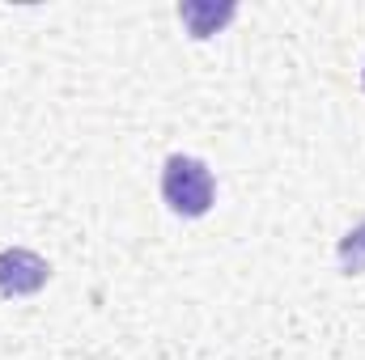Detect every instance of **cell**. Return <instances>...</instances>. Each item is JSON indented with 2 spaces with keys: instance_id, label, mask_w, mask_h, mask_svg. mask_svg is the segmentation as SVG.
Wrapping results in <instances>:
<instances>
[{
  "instance_id": "1",
  "label": "cell",
  "mask_w": 365,
  "mask_h": 360,
  "mask_svg": "<svg viewBox=\"0 0 365 360\" xmlns=\"http://www.w3.org/2000/svg\"><path fill=\"white\" fill-rule=\"evenodd\" d=\"M162 199L170 203V212L179 216H204L217 199V182L212 170L200 162V157H182L175 153L162 170Z\"/></svg>"
},
{
  "instance_id": "2",
  "label": "cell",
  "mask_w": 365,
  "mask_h": 360,
  "mask_svg": "<svg viewBox=\"0 0 365 360\" xmlns=\"http://www.w3.org/2000/svg\"><path fill=\"white\" fill-rule=\"evenodd\" d=\"M47 280H51V268H47L43 255H34V250H26V246L0 250V297H9V301L34 297Z\"/></svg>"
},
{
  "instance_id": "3",
  "label": "cell",
  "mask_w": 365,
  "mask_h": 360,
  "mask_svg": "<svg viewBox=\"0 0 365 360\" xmlns=\"http://www.w3.org/2000/svg\"><path fill=\"white\" fill-rule=\"evenodd\" d=\"M234 13H238L234 4H182L179 9V17L187 21L191 38H208V34H217Z\"/></svg>"
},
{
  "instance_id": "4",
  "label": "cell",
  "mask_w": 365,
  "mask_h": 360,
  "mask_svg": "<svg viewBox=\"0 0 365 360\" xmlns=\"http://www.w3.org/2000/svg\"><path fill=\"white\" fill-rule=\"evenodd\" d=\"M340 268H344V275H361L365 271V221L357 229L344 233V242H340Z\"/></svg>"
},
{
  "instance_id": "5",
  "label": "cell",
  "mask_w": 365,
  "mask_h": 360,
  "mask_svg": "<svg viewBox=\"0 0 365 360\" xmlns=\"http://www.w3.org/2000/svg\"><path fill=\"white\" fill-rule=\"evenodd\" d=\"M361 85H365V77H361Z\"/></svg>"
}]
</instances>
